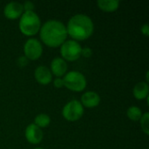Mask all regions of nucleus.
<instances>
[{
	"mask_svg": "<svg viewBox=\"0 0 149 149\" xmlns=\"http://www.w3.org/2000/svg\"><path fill=\"white\" fill-rule=\"evenodd\" d=\"M93 23L92 19L85 14H76L68 21L66 31L72 38L76 40H85L91 37L93 32Z\"/></svg>",
	"mask_w": 149,
	"mask_h": 149,
	"instance_id": "f03ea898",
	"label": "nucleus"
},
{
	"mask_svg": "<svg viewBox=\"0 0 149 149\" xmlns=\"http://www.w3.org/2000/svg\"><path fill=\"white\" fill-rule=\"evenodd\" d=\"M82 47L76 40H67L61 45L60 53L62 57L68 61L77 60L81 55Z\"/></svg>",
	"mask_w": 149,
	"mask_h": 149,
	"instance_id": "39448f33",
	"label": "nucleus"
},
{
	"mask_svg": "<svg viewBox=\"0 0 149 149\" xmlns=\"http://www.w3.org/2000/svg\"><path fill=\"white\" fill-rule=\"evenodd\" d=\"M97 4L100 9L105 11H114L119 8V0H98Z\"/></svg>",
	"mask_w": 149,
	"mask_h": 149,
	"instance_id": "4468645a",
	"label": "nucleus"
},
{
	"mask_svg": "<svg viewBox=\"0 0 149 149\" xmlns=\"http://www.w3.org/2000/svg\"><path fill=\"white\" fill-rule=\"evenodd\" d=\"M35 149H43V148H35Z\"/></svg>",
	"mask_w": 149,
	"mask_h": 149,
	"instance_id": "5701e85b",
	"label": "nucleus"
},
{
	"mask_svg": "<svg viewBox=\"0 0 149 149\" xmlns=\"http://www.w3.org/2000/svg\"><path fill=\"white\" fill-rule=\"evenodd\" d=\"M40 18L34 11H24L21 15L19 29L26 36H32L40 30Z\"/></svg>",
	"mask_w": 149,
	"mask_h": 149,
	"instance_id": "7ed1b4c3",
	"label": "nucleus"
},
{
	"mask_svg": "<svg viewBox=\"0 0 149 149\" xmlns=\"http://www.w3.org/2000/svg\"><path fill=\"white\" fill-rule=\"evenodd\" d=\"M84 113V107L82 104L77 100H72L69 101L63 108L62 114L64 118L69 121H76L79 120Z\"/></svg>",
	"mask_w": 149,
	"mask_h": 149,
	"instance_id": "423d86ee",
	"label": "nucleus"
},
{
	"mask_svg": "<svg viewBox=\"0 0 149 149\" xmlns=\"http://www.w3.org/2000/svg\"><path fill=\"white\" fill-rule=\"evenodd\" d=\"M23 4L18 2H10L8 3L4 9L3 14L9 19H16L23 14Z\"/></svg>",
	"mask_w": 149,
	"mask_h": 149,
	"instance_id": "1a4fd4ad",
	"label": "nucleus"
},
{
	"mask_svg": "<svg viewBox=\"0 0 149 149\" xmlns=\"http://www.w3.org/2000/svg\"><path fill=\"white\" fill-rule=\"evenodd\" d=\"M92 53H93V52H92V50L89 47H85V48H83L81 50V55H83L86 58L91 57L92 56Z\"/></svg>",
	"mask_w": 149,
	"mask_h": 149,
	"instance_id": "aec40b11",
	"label": "nucleus"
},
{
	"mask_svg": "<svg viewBox=\"0 0 149 149\" xmlns=\"http://www.w3.org/2000/svg\"><path fill=\"white\" fill-rule=\"evenodd\" d=\"M149 86L147 82H139L137 83L134 89H133V93L134 96L137 100H143L148 96Z\"/></svg>",
	"mask_w": 149,
	"mask_h": 149,
	"instance_id": "ddd939ff",
	"label": "nucleus"
},
{
	"mask_svg": "<svg viewBox=\"0 0 149 149\" xmlns=\"http://www.w3.org/2000/svg\"><path fill=\"white\" fill-rule=\"evenodd\" d=\"M36 80L41 85H48L52 81V72L44 65L38 66L34 72Z\"/></svg>",
	"mask_w": 149,
	"mask_h": 149,
	"instance_id": "9d476101",
	"label": "nucleus"
},
{
	"mask_svg": "<svg viewBox=\"0 0 149 149\" xmlns=\"http://www.w3.org/2000/svg\"><path fill=\"white\" fill-rule=\"evenodd\" d=\"M65 25L58 20H48L40 27V38L42 41L51 47L61 45L67 38Z\"/></svg>",
	"mask_w": 149,
	"mask_h": 149,
	"instance_id": "f257e3e1",
	"label": "nucleus"
},
{
	"mask_svg": "<svg viewBox=\"0 0 149 149\" xmlns=\"http://www.w3.org/2000/svg\"><path fill=\"white\" fill-rule=\"evenodd\" d=\"M25 138L31 144H38L43 139V132L35 124H30L25 129Z\"/></svg>",
	"mask_w": 149,
	"mask_h": 149,
	"instance_id": "6e6552de",
	"label": "nucleus"
},
{
	"mask_svg": "<svg viewBox=\"0 0 149 149\" xmlns=\"http://www.w3.org/2000/svg\"><path fill=\"white\" fill-rule=\"evenodd\" d=\"M100 102V95L95 92H86L81 96V104L86 107H95Z\"/></svg>",
	"mask_w": 149,
	"mask_h": 149,
	"instance_id": "f8f14e48",
	"label": "nucleus"
},
{
	"mask_svg": "<svg viewBox=\"0 0 149 149\" xmlns=\"http://www.w3.org/2000/svg\"><path fill=\"white\" fill-rule=\"evenodd\" d=\"M23 8L25 11H33L34 3L31 1H25L23 4Z\"/></svg>",
	"mask_w": 149,
	"mask_h": 149,
	"instance_id": "a211bd4d",
	"label": "nucleus"
},
{
	"mask_svg": "<svg viewBox=\"0 0 149 149\" xmlns=\"http://www.w3.org/2000/svg\"><path fill=\"white\" fill-rule=\"evenodd\" d=\"M63 81L65 87L75 92L83 91L86 86V79L79 72H69L63 78Z\"/></svg>",
	"mask_w": 149,
	"mask_h": 149,
	"instance_id": "20e7f679",
	"label": "nucleus"
},
{
	"mask_svg": "<svg viewBox=\"0 0 149 149\" xmlns=\"http://www.w3.org/2000/svg\"><path fill=\"white\" fill-rule=\"evenodd\" d=\"M141 32L145 35V36H148L149 35V25L148 24H145L144 25L141 26Z\"/></svg>",
	"mask_w": 149,
	"mask_h": 149,
	"instance_id": "4be33fe9",
	"label": "nucleus"
},
{
	"mask_svg": "<svg viewBox=\"0 0 149 149\" xmlns=\"http://www.w3.org/2000/svg\"><path fill=\"white\" fill-rule=\"evenodd\" d=\"M24 55L27 58L35 60L38 59L43 52V47L41 43L36 38L28 39L24 45Z\"/></svg>",
	"mask_w": 149,
	"mask_h": 149,
	"instance_id": "0eeeda50",
	"label": "nucleus"
},
{
	"mask_svg": "<svg viewBox=\"0 0 149 149\" xmlns=\"http://www.w3.org/2000/svg\"><path fill=\"white\" fill-rule=\"evenodd\" d=\"M127 114L128 116V118L131 120H134V121H138L141 120V116H142V112L141 110L140 107H135V106H132L130 107L127 111Z\"/></svg>",
	"mask_w": 149,
	"mask_h": 149,
	"instance_id": "2eb2a0df",
	"label": "nucleus"
},
{
	"mask_svg": "<svg viewBox=\"0 0 149 149\" xmlns=\"http://www.w3.org/2000/svg\"><path fill=\"white\" fill-rule=\"evenodd\" d=\"M141 128L142 131L147 134H149V113L148 112H146L145 113L142 114L141 118Z\"/></svg>",
	"mask_w": 149,
	"mask_h": 149,
	"instance_id": "f3484780",
	"label": "nucleus"
},
{
	"mask_svg": "<svg viewBox=\"0 0 149 149\" xmlns=\"http://www.w3.org/2000/svg\"><path fill=\"white\" fill-rule=\"evenodd\" d=\"M53 84L56 87L58 88H60L62 86H64V81H63V79L61 78H56L53 81Z\"/></svg>",
	"mask_w": 149,
	"mask_h": 149,
	"instance_id": "412c9836",
	"label": "nucleus"
},
{
	"mask_svg": "<svg viewBox=\"0 0 149 149\" xmlns=\"http://www.w3.org/2000/svg\"><path fill=\"white\" fill-rule=\"evenodd\" d=\"M27 63H28V58H27L25 56H21V57H19V58H17V65L20 66V67L25 66V65H27Z\"/></svg>",
	"mask_w": 149,
	"mask_h": 149,
	"instance_id": "6ab92c4d",
	"label": "nucleus"
},
{
	"mask_svg": "<svg viewBox=\"0 0 149 149\" xmlns=\"http://www.w3.org/2000/svg\"><path fill=\"white\" fill-rule=\"evenodd\" d=\"M34 124L36 126H38L39 128L41 127H46L49 126L50 122H51V118L49 115L45 114V113H39L38 115H37L35 117V120H34Z\"/></svg>",
	"mask_w": 149,
	"mask_h": 149,
	"instance_id": "dca6fc26",
	"label": "nucleus"
},
{
	"mask_svg": "<svg viewBox=\"0 0 149 149\" xmlns=\"http://www.w3.org/2000/svg\"><path fill=\"white\" fill-rule=\"evenodd\" d=\"M51 70L58 78L65 74L67 71V64L62 58H55L51 63Z\"/></svg>",
	"mask_w": 149,
	"mask_h": 149,
	"instance_id": "9b49d317",
	"label": "nucleus"
}]
</instances>
